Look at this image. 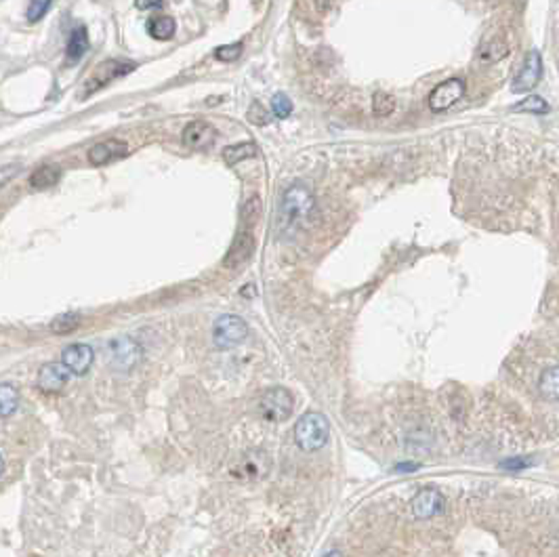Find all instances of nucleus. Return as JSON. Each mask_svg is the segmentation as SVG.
Listing matches in <instances>:
<instances>
[{"label": "nucleus", "instance_id": "obj_26", "mask_svg": "<svg viewBox=\"0 0 559 557\" xmlns=\"http://www.w3.org/2000/svg\"><path fill=\"white\" fill-rule=\"evenodd\" d=\"M272 108H274V114L278 118H288L290 112H292V102L288 99V95L278 93V95H274V99H272Z\"/></svg>", "mask_w": 559, "mask_h": 557}, {"label": "nucleus", "instance_id": "obj_21", "mask_svg": "<svg viewBox=\"0 0 559 557\" xmlns=\"http://www.w3.org/2000/svg\"><path fill=\"white\" fill-rule=\"evenodd\" d=\"M80 326V313L76 311H70V313H61L53 320L51 324V331L55 335H68V333H74Z\"/></svg>", "mask_w": 559, "mask_h": 557}, {"label": "nucleus", "instance_id": "obj_9", "mask_svg": "<svg viewBox=\"0 0 559 557\" xmlns=\"http://www.w3.org/2000/svg\"><path fill=\"white\" fill-rule=\"evenodd\" d=\"M93 359H95L93 347L84 343H74L70 347H65L61 353V364L72 375H78V377L88 372V368L93 366Z\"/></svg>", "mask_w": 559, "mask_h": 557}, {"label": "nucleus", "instance_id": "obj_10", "mask_svg": "<svg viewBox=\"0 0 559 557\" xmlns=\"http://www.w3.org/2000/svg\"><path fill=\"white\" fill-rule=\"evenodd\" d=\"M217 139V128L206 120H193L183 128V145L189 150H206Z\"/></svg>", "mask_w": 559, "mask_h": 557}, {"label": "nucleus", "instance_id": "obj_23", "mask_svg": "<svg viewBox=\"0 0 559 557\" xmlns=\"http://www.w3.org/2000/svg\"><path fill=\"white\" fill-rule=\"evenodd\" d=\"M513 112H530V114L543 116V114L549 112V104L543 99V97H538V95H530V97H525V99H521V102L513 108Z\"/></svg>", "mask_w": 559, "mask_h": 557}, {"label": "nucleus", "instance_id": "obj_29", "mask_svg": "<svg viewBox=\"0 0 559 557\" xmlns=\"http://www.w3.org/2000/svg\"><path fill=\"white\" fill-rule=\"evenodd\" d=\"M261 215V202H259V198L257 195H252V198L244 204V211H242V217L248 221V223H254L257 221V217Z\"/></svg>", "mask_w": 559, "mask_h": 557}, {"label": "nucleus", "instance_id": "obj_35", "mask_svg": "<svg viewBox=\"0 0 559 557\" xmlns=\"http://www.w3.org/2000/svg\"><path fill=\"white\" fill-rule=\"evenodd\" d=\"M3 471H5V456L0 452V475H3Z\"/></svg>", "mask_w": 559, "mask_h": 557}, {"label": "nucleus", "instance_id": "obj_8", "mask_svg": "<svg viewBox=\"0 0 559 557\" xmlns=\"http://www.w3.org/2000/svg\"><path fill=\"white\" fill-rule=\"evenodd\" d=\"M543 78V59L538 51H530L525 55V61L521 65V72L515 76L511 88L513 93H528L532 91Z\"/></svg>", "mask_w": 559, "mask_h": 557}, {"label": "nucleus", "instance_id": "obj_6", "mask_svg": "<svg viewBox=\"0 0 559 557\" xmlns=\"http://www.w3.org/2000/svg\"><path fill=\"white\" fill-rule=\"evenodd\" d=\"M108 353H110V364L116 370H130L141 357V347L130 339V337H120L114 339L108 345Z\"/></svg>", "mask_w": 559, "mask_h": 557}, {"label": "nucleus", "instance_id": "obj_16", "mask_svg": "<svg viewBox=\"0 0 559 557\" xmlns=\"http://www.w3.org/2000/svg\"><path fill=\"white\" fill-rule=\"evenodd\" d=\"M59 179H61V169L55 165H45L29 175V185L32 189H47V187H53Z\"/></svg>", "mask_w": 559, "mask_h": 557}, {"label": "nucleus", "instance_id": "obj_1", "mask_svg": "<svg viewBox=\"0 0 559 557\" xmlns=\"http://www.w3.org/2000/svg\"><path fill=\"white\" fill-rule=\"evenodd\" d=\"M316 211V198L311 189L305 183H292L280 202V215H278V227L284 234H294L301 227H305Z\"/></svg>", "mask_w": 559, "mask_h": 557}, {"label": "nucleus", "instance_id": "obj_2", "mask_svg": "<svg viewBox=\"0 0 559 557\" xmlns=\"http://www.w3.org/2000/svg\"><path fill=\"white\" fill-rule=\"evenodd\" d=\"M331 440V423L322 412H305L294 425V442L303 452L322 450Z\"/></svg>", "mask_w": 559, "mask_h": 557}, {"label": "nucleus", "instance_id": "obj_20", "mask_svg": "<svg viewBox=\"0 0 559 557\" xmlns=\"http://www.w3.org/2000/svg\"><path fill=\"white\" fill-rule=\"evenodd\" d=\"M507 53H509L507 43H503L501 38H492V40H488L486 45H481V49H479V61H481V63H497V61H501Z\"/></svg>", "mask_w": 559, "mask_h": 557}, {"label": "nucleus", "instance_id": "obj_25", "mask_svg": "<svg viewBox=\"0 0 559 557\" xmlns=\"http://www.w3.org/2000/svg\"><path fill=\"white\" fill-rule=\"evenodd\" d=\"M51 5H53V0H29L27 3V9H25V17H27V21H40L47 13H49V9H51Z\"/></svg>", "mask_w": 559, "mask_h": 557}, {"label": "nucleus", "instance_id": "obj_15", "mask_svg": "<svg viewBox=\"0 0 559 557\" xmlns=\"http://www.w3.org/2000/svg\"><path fill=\"white\" fill-rule=\"evenodd\" d=\"M86 49H88V34H86V27L80 25L70 34L68 49H65V59H68V65L78 63L84 57Z\"/></svg>", "mask_w": 559, "mask_h": 557}, {"label": "nucleus", "instance_id": "obj_24", "mask_svg": "<svg viewBox=\"0 0 559 557\" xmlns=\"http://www.w3.org/2000/svg\"><path fill=\"white\" fill-rule=\"evenodd\" d=\"M393 110H396V99H393L389 93H383V91L374 93V97H372V112L377 116H389V114H393Z\"/></svg>", "mask_w": 559, "mask_h": 557}, {"label": "nucleus", "instance_id": "obj_32", "mask_svg": "<svg viewBox=\"0 0 559 557\" xmlns=\"http://www.w3.org/2000/svg\"><path fill=\"white\" fill-rule=\"evenodd\" d=\"M313 3V9L320 13V15H324V13H328L333 9V5H335V0H311Z\"/></svg>", "mask_w": 559, "mask_h": 557}, {"label": "nucleus", "instance_id": "obj_27", "mask_svg": "<svg viewBox=\"0 0 559 557\" xmlns=\"http://www.w3.org/2000/svg\"><path fill=\"white\" fill-rule=\"evenodd\" d=\"M242 43H234V45H223L215 51V57L219 61H236L242 55Z\"/></svg>", "mask_w": 559, "mask_h": 557}, {"label": "nucleus", "instance_id": "obj_31", "mask_svg": "<svg viewBox=\"0 0 559 557\" xmlns=\"http://www.w3.org/2000/svg\"><path fill=\"white\" fill-rule=\"evenodd\" d=\"M528 465H532V461H530V458H525V456L509 458V461H503V463H501L503 469H525Z\"/></svg>", "mask_w": 559, "mask_h": 557}, {"label": "nucleus", "instance_id": "obj_4", "mask_svg": "<svg viewBox=\"0 0 559 557\" xmlns=\"http://www.w3.org/2000/svg\"><path fill=\"white\" fill-rule=\"evenodd\" d=\"M248 335V326L240 316H221L213 326V341L219 349H232Z\"/></svg>", "mask_w": 559, "mask_h": 557}, {"label": "nucleus", "instance_id": "obj_14", "mask_svg": "<svg viewBox=\"0 0 559 557\" xmlns=\"http://www.w3.org/2000/svg\"><path fill=\"white\" fill-rule=\"evenodd\" d=\"M128 154V145L120 139H108L88 150V162L93 167H106Z\"/></svg>", "mask_w": 559, "mask_h": 557}, {"label": "nucleus", "instance_id": "obj_17", "mask_svg": "<svg viewBox=\"0 0 559 557\" xmlns=\"http://www.w3.org/2000/svg\"><path fill=\"white\" fill-rule=\"evenodd\" d=\"M175 19L173 17H167V15H158V17H152L147 21V32L150 36L156 38V40H171L173 34H175Z\"/></svg>", "mask_w": 559, "mask_h": 557}, {"label": "nucleus", "instance_id": "obj_5", "mask_svg": "<svg viewBox=\"0 0 559 557\" xmlns=\"http://www.w3.org/2000/svg\"><path fill=\"white\" fill-rule=\"evenodd\" d=\"M135 70V63L133 61H116V59H110V61H104L95 68V72L91 74V78L86 80L80 97L84 95H91L95 91H99L102 86H106L108 82H112L114 78H120L128 72Z\"/></svg>", "mask_w": 559, "mask_h": 557}, {"label": "nucleus", "instance_id": "obj_30", "mask_svg": "<svg viewBox=\"0 0 559 557\" xmlns=\"http://www.w3.org/2000/svg\"><path fill=\"white\" fill-rule=\"evenodd\" d=\"M21 171V167L19 165H7V167H0V187L3 185H7L17 173Z\"/></svg>", "mask_w": 559, "mask_h": 557}, {"label": "nucleus", "instance_id": "obj_13", "mask_svg": "<svg viewBox=\"0 0 559 557\" xmlns=\"http://www.w3.org/2000/svg\"><path fill=\"white\" fill-rule=\"evenodd\" d=\"M252 252H254V238H252V234L248 232V229H244V232H240L236 236L232 248L227 250V254L223 259V265L227 270H238L244 263H248Z\"/></svg>", "mask_w": 559, "mask_h": 557}, {"label": "nucleus", "instance_id": "obj_34", "mask_svg": "<svg viewBox=\"0 0 559 557\" xmlns=\"http://www.w3.org/2000/svg\"><path fill=\"white\" fill-rule=\"evenodd\" d=\"M324 557H345V555H343L341 551H328V553H326Z\"/></svg>", "mask_w": 559, "mask_h": 557}, {"label": "nucleus", "instance_id": "obj_19", "mask_svg": "<svg viewBox=\"0 0 559 557\" xmlns=\"http://www.w3.org/2000/svg\"><path fill=\"white\" fill-rule=\"evenodd\" d=\"M19 406V391L11 383H0V418L11 416Z\"/></svg>", "mask_w": 559, "mask_h": 557}, {"label": "nucleus", "instance_id": "obj_3", "mask_svg": "<svg viewBox=\"0 0 559 557\" xmlns=\"http://www.w3.org/2000/svg\"><path fill=\"white\" fill-rule=\"evenodd\" d=\"M294 410V398L292 393L284 387H272L261 396L259 400V412L263 418L272 423L286 420Z\"/></svg>", "mask_w": 559, "mask_h": 557}, {"label": "nucleus", "instance_id": "obj_7", "mask_svg": "<svg viewBox=\"0 0 559 557\" xmlns=\"http://www.w3.org/2000/svg\"><path fill=\"white\" fill-rule=\"evenodd\" d=\"M465 95V80L460 78H450L442 84H438L429 93V108L433 112H446L454 104H458Z\"/></svg>", "mask_w": 559, "mask_h": 557}, {"label": "nucleus", "instance_id": "obj_12", "mask_svg": "<svg viewBox=\"0 0 559 557\" xmlns=\"http://www.w3.org/2000/svg\"><path fill=\"white\" fill-rule=\"evenodd\" d=\"M70 370L59 362H47L38 370V389L45 393H59L70 381Z\"/></svg>", "mask_w": 559, "mask_h": 557}, {"label": "nucleus", "instance_id": "obj_33", "mask_svg": "<svg viewBox=\"0 0 559 557\" xmlns=\"http://www.w3.org/2000/svg\"><path fill=\"white\" fill-rule=\"evenodd\" d=\"M135 5L141 11H150V9H160L162 7V0H135Z\"/></svg>", "mask_w": 559, "mask_h": 557}, {"label": "nucleus", "instance_id": "obj_22", "mask_svg": "<svg viewBox=\"0 0 559 557\" xmlns=\"http://www.w3.org/2000/svg\"><path fill=\"white\" fill-rule=\"evenodd\" d=\"M538 391L543 393L545 400H557V391H559V387H557V366H551L540 375Z\"/></svg>", "mask_w": 559, "mask_h": 557}, {"label": "nucleus", "instance_id": "obj_18", "mask_svg": "<svg viewBox=\"0 0 559 557\" xmlns=\"http://www.w3.org/2000/svg\"><path fill=\"white\" fill-rule=\"evenodd\" d=\"M254 156H257V145L252 141L236 143V145H229V147L223 150V160L227 162L229 167H234V165H238V162L254 158Z\"/></svg>", "mask_w": 559, "mask_h": 557}, {"label": "nucleus", "instance_id": "obj_11", "mask_svg": "<svg viewBox=\"0 0 559 557\" xmlns=\"http://www.w3.org/2000/svg\"><path fill=\"white\" fill-rule=\"evenodd\" d=\"M410 507H412L414 517L429 519V517H436V515H440L444 511L446 501L436 488H425V490H420V493H416Z\"/></svg>", "mask_w": 559, "mask_h": 557}, {"label": "nucleus", "instance_id": "obj_28", "mask_svg": "<svg viewBox=\"0 0 559 557\" xmlns=\"http://www.w3.org/2000/svg\"><path fill=\"white\" fill-rule=\"evenodd\" d=\"M248 120L252 124H257V126H265L270 122V114H267V110L263 108L259 102H252V106L248 110Z\"/></svg>", "mask_w": 559, "mask_h": 557}]
</instances>
